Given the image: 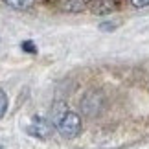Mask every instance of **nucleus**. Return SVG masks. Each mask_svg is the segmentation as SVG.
Here are the masks:
<instances>
[{
    "label": "nucleus",
    "instance_id": "f257e3e1",
    "mask_svg": "<svg viewBox=\"0 0 149 149\" xmlns=\"http://www.w3.org/2000/svg\"><path fill=\"white\" fill-rule=\"evenodd\" d=\"M52 120L61 136H65V138H76L81 133V118L76 112L68 111V107L63 101H55L54 109H52Z\"/></svg>",
    "mask_w": 149,
    "mask_h": 149
},
{
    "label": "nucleus",
    "instance_id": "f03ea898",
    "mask_svg": "<svg viewBox=\"0 0 149 149\" xmlns=\"http://www.w3.org/2000/svg\"><path fill=\"white\" fill-rule=\"evenodd\" d=\"M88 8L96 15H109L116 9V4H114V0H90Z\"/></svg>",
    "mask_w": 149,
    "mask_h": 149
},
{
    "label": "nucleus",
    "instance_id": "7ed1b4c3",
    "mask_svg": "<svg viewBox=\"0 0 149 149\" xmlns=\"http://www.w3.org/2000/svg\"><path fill=\"white\" fill-rule=\"evenodd\" d=\"M81 107H83V111L87 112V114H96V112L100 111V107H101V96L96 94V92H88L83 98Z\"/></svg>",
    "mask_w": 149,
    "mask_h": 149
},
{
    "label": "nucleus",
    "instance_id": "20e7f679",
    "mask_svg": "<svg viewBox=\"0 0 149 149\" xmlns=\"http://www.w3.org/2000/svg\"><path fill=\"white\" fill-rule=\"evenodd\" d=\"M30 131L35 136H39V138H48V134H50V127H48V123L44 122V120H35V125H31Z\"/></svg>",
    "mask_w": 149,
    "mask_h": 149
},
{
    "label": "nucleus",
    "instance_id": "39448f33",
    "mask_svg": "<svg viewBox=\"0 0 149 149\" xmlns=\"http://www.w3.org/2000/svg\"><path fill=\"white\" fill-rule=\"evenodd\" d=\"M2 2L11 9H17V11H28L30 8H33L35 0H2Z\"/></svg>",
    "mask_w": 149,
    "mask_h": 149
},
{
    "label": "nucleus",
    "instance_id": "423d86ee",
    "mask_svg": "<svg viewBox=\"0 0 149 149\" xmlns=\"http://www.w3.org/2000/svg\"><path fill=\"white\" fill-rule=\"evenodd\" d=\"M55 6L63 11H81L83 9V4L79 0H59Z\"/></svg>",
    "mask_w": 149,
    "mask_h": 149
},
{
    "label": "nucleus",
    "instance_id": "0eeeda50",
    "mask_svg": "<svg viewBox=\"0 0 149 149\" xmlns=\"http://www.w3.org/2000/svg\"><path fill=\"white\" fill-rule=\"evenodd\" d=\"M6 111H8V96H6V92L0 88V118L6 114Z\"/></svg>",
    "mask_w": 149,
    "mask_h": 149
},
{
    "label": "nucleus",
    "instance_id": "6e6552de",
    "mask_svg": "<svg viewBox=\"0 0 149 149\" xmlns=\"http://www.w3.org/2000/svg\"><path fill=\"white\" fill-rule=\"evenodd\" d=\"M20 48L24 50V52H28V54H37V46L31 41H24V42L20 44Z\"/></svg>",
    "mask_w": 149,
    "mask_h": 149
},
{
    "label": "nucleus",
    "instance_id": "1a4fd4ad",
    "mask_svg": "<svg viewBox=\"0 0 149 149\" xmlns=\"http://www.w3.org/2000/svg\"><path fill=\"white\" fill-rule=\"evenodd\" d=\"M131 4L134 8H146V6H149V0H131Z\"/></svg>",
    "mask_w": 149,
    "mask_h": 149
},
{
    "label": "nucleus",
    "instance_id": "9d476101",
    "mask_svg": "<svg viewBox=\"0 0 149 149\" xmlns=\"http://www.w3.org/2000/svg\"><path fill=\"white\" fill-rule=\"evenodd\" d=\"M100 28H101L103 31H109V30H114V28H116V24H114V22H103Z\"/></svg>",
    "mask_w": 149,
    "mask_h": 149
}]
</instances>
